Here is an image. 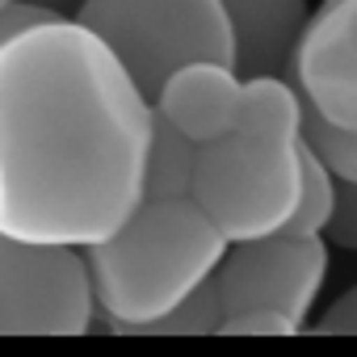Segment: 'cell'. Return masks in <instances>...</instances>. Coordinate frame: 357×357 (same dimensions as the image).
<instances>
[{
  "label": "cell",
  "instance_id": "5b68a950",
  "mask_svg": "<svg viewBox=\"0 0 357 357\" xmlns=\"http://www.w3.org/2000/svg\"><path fill=\"white\" fill-rule=\"evenodd\" d=\"M97 319L84 248L0 231V336H84Z\"/></svg>",
  "mask_w": 357,
  "mask_h": 357
},
{
  "label": "cell",
  "instance_id": "8992f818",
  "mask_svg": "<svg viewBox=\"0 0 357 357\" xmlns=\"http://www.w3.org/2000/svg\"><path fill=\"white\" fill-rule=\"evenodd\" d=\"M328 248L332 244L324 236H294V231H273L231 244L223 265L215 269L227 315L265 307L307 328L328 273Z\"/></svg>",
  "mask_w": 357,
  "mask_h": 357
},
{
  "label": "cell",
  "instance_id": "e0dca14e",
  "mask_svg": "<svg viewBox=\"0 0 357 357\" xmlns=\"http://www.w3.org/2000/svg\"><path fill=\"white\" fill-rule=\"evenodd\" d=\"M315 336H357V286H349L324 315L319 324H311Z\"/></svg>",
  "mask_w": 357,
  "mask_h": 357
},
{
  "label": "cell",
  "instance_id": "2e32d148",
  "mask_svg": "<svg viewBox=\"0 0 357 357\" xmlns=\"http://www.w3.org/2000/svg\"><path fill=\"white\" fill-rule=\"evenodd\" d=\"M63 13H51V9H38V5H26V0H9L5 9H0V47H9L13 38L47 26V22H59Z\"/></svg>",
  "mask_w": 357,
  "mask_h": 357
},
{
  "label": "cell",
  "instance_id": "30bf717a",
  "mask_svg": "<svg viewBox=\"0 0 357 357\" xmlns=\"http://www.w3.org/2000/svg\"><path fill=\"white\" fill-rule=\"evenodd\" d=\"M198 155H202V143H194L185 130H176L168 118L155 114V122H151V147H147L143 198H190L194 194Z\"/></svg>",
  "mask_w": 357,
  "mask_h": 357
},
{
  "label": "cell",
  "instance_id": "9a60e30c",
  "mask_svg": "<svg viewBox=\"0 0 357 357\" xmlns=\"http://www.w3.org/2000/svg\"><path fill=\"white\" fill-rule=\"evenodd\" d=\"M324 240L332 248L357 252V181H340V190H336V215H332Z\"/></svg>",
  "mask_w": 357,
  "mask_h": 357
},
{
  "label": "cell",
  "instance_id": "3957f363",
  "mask_svg": "<svg viewBox=\"0 0 357 357\" xmlns=\"http://www.w3.org/2000/svg\"><path fill=\"white\" fill-rule=\"evenodd\" d=\"M227 248V236L194 198H143L109 240L84 248L97 294L93 332H122L172 311L215 278Z\"/></svg>",
  "mask_w": 357,
  "mask_h": 357
},
{
  "label": "cell",
  "instance_id": "7a4b0ae2",
  "mask_svg": "<svg viewBox=\"0 0 357 357\" xmlns=\"http://www.w3.org/2000/svg\"><path fill=\"white\" fill-rule=\"evenodd\" d=\"M303 93L290 76H252L231 135L202 143L194 202L227 244L286 231L303 190Z\"/></svg>",
  "mask_w": 357,
  "mask_h": 357
},
{
  "label": "cell",
  "instance_id": "ac0fdd59",
  "mask_svg": "<svg viewBox=\"0 0 357 357\" xmlns=\"http://www.w3.org/2000/svg\"><path fill=\"white\" fill-rule=\"evenodd\" d=\"M26 5H38V9H51V13H63V17H76L84 0H26Z\"/></svg>",
  "mask_w": 357,
  "mask_h": 357
},
{
  "label": "cell",
  "instance_id": "277c9868",
  "mask_svg": "<svg viewBox=\"0 0 357 357\" xmlns=\"http://www.w3.org/2000/svg\"><path fill=\"white\" fill-rule=\"evenodd\" d=\"M76 22L122 59L147 97L185 63H236V34L223 0H84Z\"/></svg>",
  "mask_w": 357,
  "mask_h": 357
},
{
  "label": "cell",
  "instance_id": "52a82bcc",
  "mask_svg": "<svg viewBox=\"0 0 357 357\" xmlns=\"http://www.w3.org/2000/svg\"><path fill=\"white\" fill-rule=\"evenodd\" d=\"M307 109L357 130V0H324L294 47L290 72Z\"/></svg>",
  "mask_w": 357,
  "mask_h": 357
},
{
  "label": "cell",
  "instance_id": "5bb4252c",
  "mask_svg": "<svg viewBox=\"0 0 357 357\" xmlns=\"http://www.w3.org/2000/svg\"><path fill=\"white\" fill-rule=\"evenodd\" d=\"M298 332H303V324H294L282 311H265V307L231 311L219 328V336H298Z\"/></svg>",
  "mask_w": 357,
  "mask_h": 357
},
{
  "label": "cell",
  "instance_id": "ba28073f",
  "mask_svg": "<svg viewBox=\"0 0 357 357\" xmlns=\"http://www.w3.org/2000/svg\"><path fill=\"white\" fill-rule=\"evenodd\" d=\"M244 89L248 80L240 76L236 63L198 59V63L176 68L160 84L151 105L160 118H168L176 130H185L194 143H215L236 130L244 114Z\"/></svg>",
  "mask_w": 357,
  "mask_h": 357
},
{
  "label": "cell",
  "instance_id": "8fae6325",
  "mask_svg": "<svg viewBox=\"0 0 357 357\" xmlns=\"http://www.w3.org/2000/svg\"><path fill=\"white\" fill-rule=\"evenodd\" d=\"M223 319H227V307H223L219 282L211 278V282L198 286L185 303H176L172 311H164V315H155V319L130 324V328H122L118 336H219Z\"/></svg>",
  "mask_w": 357,
  "mask_h": 357
},
{
  "label": "cell",
  "instance_id": "6da1fadb",
  "mask_svg": "<svg viewBox=\"0 0 357 357\" xmlns=\"http://www.w3.org/2000/svg\"><path fill=\"white\" fill-rule=\"evenodd\" d=\"M155 105L76 17L0 47V231L93 248L143 202Z\"/></svg>",
  "mask_w": 357,
  "mask_h": 357
},
{
  "label": "cell",
  "instance_id": "d6986e66",
  "mask_svg": "<svg viewBox=\"0 0 357 357\" xmlns=\"http://www.w3.org/2000/svg\"><path fill=\"white\" fill-rule=\"evenodd\" d=\"M5 5H9V0H0V9H5Z\"/></svg>",
  "mask_w": 357,
  "mask_h": 357
},
{
  "label": "cell",
  "instance_id": "7c38bea8",
  "mask_svg": "<svg viewBox=\"0 0 357 357\" xmlns=\"http://www.w3.org/2000/svg\"><path fill=\"white\" fill-rule=\"evenodd\" d=\"M336 190H340V176L332 172V164L307 139V151H303V190H298V206H294L286 231H294V236H324L332 215H336Z\"/></svg>",
  "mask_w": 357,
  "mask_h": 357
},
{
  "label": "cell",
  "instance_id": "9c48e42d",
  "mask_svg": "<svg viewBox=\"0 0 357 357\" xmlns=\"http://www.w3.org/2000/svg\"><path fill=\"white\" fill-rule=\"evenodd\" d=\"M223 9L236 34L240 76H286L294 47L311 22L307 0H223Z\"/></svg>",
  "mask_w": 357,
  "mask_h": 357
},
{
  "label": "cell",
  "instance_id": "4fadbf2b",
  "mask_svg": "<svg viewBox=\"0 0 357 357\" xmlns=\"http://www.w3.org/2000/svg\"><path fill=\"white\" fill-rule=\"evenodd\" d=\"M303 130H307L311 147L332 164V172L340 181H357V130L324 122L315 109H307V101H303Z\"/></svg>",
  "mask_w": 357,
  "mask_h": 357
}]
</instances>
